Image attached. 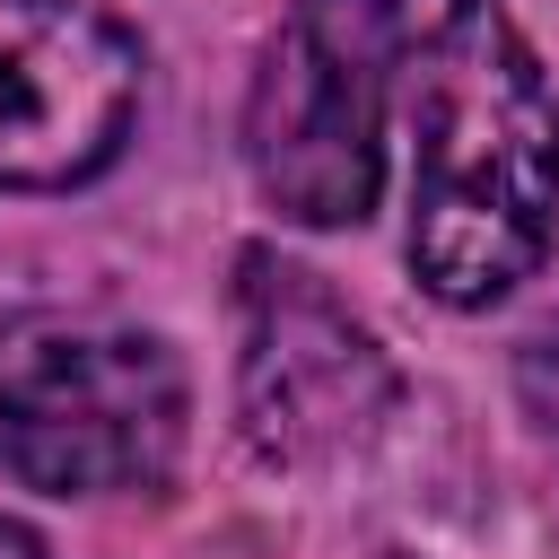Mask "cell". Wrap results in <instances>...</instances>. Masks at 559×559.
Returning a JSON list of instances; mask_svg holds the SVG:
<instances>
[{
  "instance_id": "obj_1",
  "label": "cell",
  "mask_w": 559,
  "mask_h": 559,
  "mask_svg": "<svg viewBox=\"0 0 559 559\" xmlns=\"http://www.w3.org/2000/svg\"><path fill=\"white\" fill-rule=\"evenodd\" d=\"M393 105L411 140V280L498 306L559 227V87L498 0H393Z\"/></svg>"
},
{
  "instance_id": "obj_2",
  "label": "cell",
  "mask_w": 559,
  "mask_h": 559,
  "mask_svg": "<svg viewBox=\"0 0 559 559\" xmlns=\"http://www.w3.org/2000/svg\"><path fill=\"white\" fill-rule=\"evenodd\" d=\"M192 384L166 332L105 306L0 314V480L44 498L166 489L183 463Z\"/></svg>"
},
{
  "instance_id": "obj_3",
  "label": "cell",
  "mask_w": 559,
  "mask_h": 559,
  "mask_svg": "<svg viewBox=\"0 0 559 559\" xmlns=\"http://www.w3.org/2000/svg\"><path fill=\"white\" fill-rule=\"evenodd\" d=\"M393 0H297L245 87V166L288 227H358L384 192Z\"/></svg>"
},
{
  "instance_id": "obj_4",
  "label": "cell",
  "mask_w": 559,
  "mask_h": 559,
  "mask_svg": "<svg viewBox=\"0 0 559 559\" xmlns=\"http://www.w3.org/2000/svg\"><path fill=\"white\" fill-rule=\"evenodd\" d=\"M402 376L376 332L323 288V271L245 245L236 253V428L271 472H332L393 419Z\"/></svg>"
},
{
  "instance_id": "obj_5",
  "label": "cell",
  "mask_w": 559,
  "mask_h": 559,
  "mask_svg": "<svg viewBox=\"0 0 559 559\" xmlns=\"http://www.w3.org/2000/svg\"><path fill=\"white\" fill-rule=\"evenodd\" d=\"M140 35L105 0H0V192L96 183L140 114Z\"/></svg>"
},
{
  "instance_id": "obj_6",
  "label": "cell",
  "mask_w": 559,
  "mask_h": 559,
  "mask_svg": "<svg viewBox=\"0 0 559 559\" xmlns=\"http://www.w3.org/2000/svg\"><path fill=\"white\" fill-rule=\"evenodd\" d=\"M0 559H44V533L17 524V515H0Z\"/></svg>"
},
{
  "instance_id": "obj_7",
  "label": "cell",
  "mask_w": 559,
  "mask_h": 559,
  "mask_svg": "<svg viewBox=\"0 0 559 559\" xmlns=\"http://www.w3.org/2000/svg\"><path fill=\"white\" fill-rule=\"evenodd\" d=\"M384 559H411V550H384Z\"/></svg>"
}]
</instances>
